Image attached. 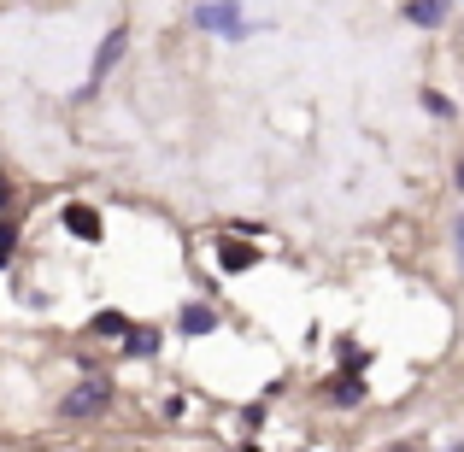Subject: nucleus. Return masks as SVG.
<instances>
[{
	"label": "nucleus",
	"instance_id": "nucleus-4",
	"mask_svg": "<svg viewBox=\"0 0 464 452\" xmlns=\"http://www.w3.org/2000/svg\"><path fill=\"white\" fill-rule=\"evenodd\" d=\"M364 394H371V388H364L359 370H341V376H329V382H324V399H329V406H341V411L364 406Z\"/></svg>",
	"mask_w": 464,
	"mask_h": 452
},
{
	"label": "nucleus",
	"instance_id": "nucleus-3",
	"mask_svg": "<svg viewBox=\"0 0 464 452\" xmlns=\"http://www.w3.org/2000/svg\"><path fill=\"white\" fill-rule=\"evenodd\" d=\"M124 53H130V24H112V30H106V42L94 47V65H89V89H82V94H94V89H101V82L112 77L118 65H124Z\"/></svg>",
	"mask_w": 464,
	"mask_h": 452
},
{
	"label": "nucleus",
	"instance_id": "nucleus-8",
	"mask_svg": "<svg viewBox=\"0 0 464 452\" xmlns=\"http://www.w3.org/2000/svg\"><path fill=\"white\" fill-rule=\"evenodd\" d=\"M259 259H265V253H259V247H247L241 236H224V241H218V264H224L229 276H236V271H253Z\"/></svg>",
	"mask_w": 464,
	"mask_h": 452
},
{
	"label": "nucleus",
	"instance_id": "nucleus-11",
	"mask_svg": "<svg viewBox=\"0 0 464 452\" xmlns=\"http://www.w3.org/2000/svg\"><path fill=\"white\" fill-rule=\"evenodd\" d=\"M89 335H112V341H124V335H130V317H124V312H94Z\"/></svg>",
	"mask_w": 464,
	"mask_h": 452
},
{
	"label": "nucleus",
	"instance_id": "nucleus-6",
	"mask_svg": "<svg viewBox=\"0 0 464 452\" xmlns=\"http://www.w3.org/2000/svg\"><path fill=\"white\" fill-rule=\"evenodd\" d=\"M212 329H218V312H212L206 300H188V305L177 312V335H182V341H194V335H212Z\"/></svg>",
	"mask_w": 464,
	"mask_h": 452
},
{
	"label": "nucleus",
	"instance_id": "nucleus-1",
	"mask_svg": "<svg viewBox=\"0 0 464 452\" xmlns=\"http://www.w3.org/2000/svg\"><path fill=\"white\" fill-rule=\"evenodd\" d=\"M194 30L218 35V42H247L253 24L241 18V0H200L194 6Z\"/></svg>",
	"mask_w": 464,
	"mask_h": 452
},
{
	"label": "nucleus",
	"instance_id": "nucleus-14",
	"mask_svg": "<svg viewBox=\"0 0 464 452\" xmlns=\"http://www.w3.org/2000/svg\"><path fill=\"white\" fill-rule=\"evenodd\" d=\"M12 200H18V182H12V177H6V170H0V212H6V206H12Z\"/></svg>",
	"mask_w": 464,
	"mask_h": 452
},
{
	"label": "nucleus",
	"instance_id": "nucleus-2",
	"mask_svg": "<svg viewBox=\"0 0 464 452\" xmlns=\"http://www.w3.org/2000/svg\"><path fill=\"white\" fill-rule=\"evenodd\" d=\"M112 394H118V388L106 382V376H89V382H77V388H71V394L59 399L53 411H59L65 423H89V418H101V411L112 406Z\"/></svg>",
	"mask_w": 464,
	"mask_h": 452
},
{
	"label": "nucleus",
	"instance_id": "nucleus-13",
	"mask_svg": "<svg viewBox=\"0 0 464 452\" xmlns=\"http://www.w3.org/2000/svg\"><path fill=\"white\" fill-rule=\"evenodd\" d=\"M453 253H459V271H464V206L453 212Z\"/></svg>",
	"mask_w": 464,
	"mask_h": 452
},
{
	"label": "nucleus",
	"instance_id": "nucleus-5",
	"mask_svg": "<svg viewBox=\"0 0 464 452\" xmlns=\"http://www.w3.org/2000/svg\"><path fill=\"white\" fill-rule=\"evenodd\" d=\"M406 24L411 30H447V18H453V0H406Z\"/></svg>",
	"mask_w": 464,
	"mask_h": 452
},
{
	"label": "nucleus",
	"instance_id": "nucleus-15",
	"mask_svg": "<svg viewBox=\"0 0 464 452\" xmlns=\"http://www.w3.org/2000/svg\"><path fill=\"white\" fill-rule=\"evenodd\" d=\"M453 188H459V194H464V153H459V159H453Z\"/></svg>",
	"mask_w": 464,
	"mask_h": 452
},
{
	"label": "nucleus",
	"instance_id": "nucleus-12",
	"mask_svg": "<svg viewBox=\"0 0 464 452\" xmlns=\"http://www.w3.org/2000/svg\"><path fill=\"white\" fill-rule=\"evenodd\" d=\"M12 253H18V224H12V217L0 212V271L12 264Z\"/></svg>",
	"mask_w": 464,
	"mask_h": 452
},
{
	"label": "nucleus",
	"instance_id": "nucleus-7",
	"mask_svg": "<svg viewBox=\"0 0 464 452\" xmlns=\"http://www.w3.org/2000/svg\"><path fill=\"white\" fill-rule=\"evenodd\" d=\"M159 347H165V335H159L153 323H130V335L118 341V352H124V359H159Z\"/></svg>",
	"mask_w": 464,
	"mask_h": 452
},
{
	"label": "nucleus",
	"instance_id": "nucleus-16",
	"mask_svg": "<svg viewBox=\"0 0 464 452\" xmlns=\"http://www.w3.org/2000/svg\"><path fill=\"white\" fill-rule=\"evenodd\" d=\"M394 452H418V441H406V447H394Z\"/></svg>",
	"mask_w": 464,
	"mask_h": 452
},
{
	"label": "nucleus",
	"instance_id": "nucleus-17",
	"mask_svg": "<svg viewBox=\"0 0 464 452\" xmlns=\"http://www.w3.org/2000/svg\"><path fill=\"white\" fill-rule=\"evenodd\" d=\"M453 6H464V0H453Z\"/></svg>",
	"mask_w": 464,
	"mask_h": 452
},
{
	"label": "nucleus",
	"instance_id": "nucleus-10",
	"mask_svg": "<svg viewBox=\"0 0 464 452\" xmlns=\"http://www.w3.org/2000/svg\"><path fill=\"white\" fill-rule=\"evenodd\" d=\"M418 106L435 118V124H453V118H459V101H453V94H441V89H418Z\"/></svg>",
	"mask_w": 464,
	"mask_h": 452
},
{
	"label": "nucleus",
	"instance_id": "nucleus-9",
	"mask_svg": "<svg viewBox=\"0 0 464 452\" xmlns=\"http://www.w3.org/2000/svg\"><path fill=\"white\" fill-rule=\"evenodd\" d=\"M65 229L77 241H101V212L94 206H65Z\"/></svg>",
	"mask_w": 464,
	"mask_h": 452
}]
</instances>
